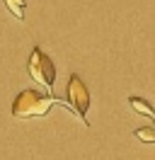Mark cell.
Wrapping results in <instances>:
<instances>
[{
    "mask_svg": "<svg viewBox=\"0 0 155 160\" xmlns=\"http://www.w3.org/2000/svg\"><path fill=\"white\" fill-rule=\"evenodd\" d=\"M56 97L48 92L39 90H24L19 92L12 102V117L15 119H34V117H46L48 109L56 104Z\"/></svg>",
    "mask_w": 155,
    "mask_h": 160,
    "instance_id": "cell-1",
    "label": "cell"
},
{
    "mask_svg": "<svg viewBox=\"0 0 155 160\" xmlns=\"http://www.w3.org/2000/svg\"><path fill=\"white\" fill-rule=\"evenodd\" d=\"M29 75L37 80L39 85H44L46 92L53 90V80H56V66H53V61L48 58L44 51L34 49L32 51V58H29Z\"/></svg>",
    "mask_w": 155,
    "mask_h": 160,
    "instance_id": "cell-2",
    "label": "cell"
},
{
    "mask_svg": "<svg viewBox=\"0 0 155 160\" xmlns=\"http://www.w3.org/2000/svg\"><path fill=\"white\" fill-rule=\"evenodd\" d=\"M128 104L133 107V112H138V114H143V117L155 119V109H153V107H150L145 100H141V97H131V100H128Z\"/></svg>",
    "mask_w": 155,
    "mask_h": 160,
    "instance_id": "cell-4",
    "label": "cell"
},
{
    "mask_svg": "<svg viewBox=\"0 0 155 160\" xmlns=\"http://www.w3.org/2000/svg\"><path fill=\"white\" fill-rule=\"evenodd\" d=\"M66 95H68V104L73 107V112H75L80 119L87 124V119H85V114H87V109H90V92H87V88H85V82L78 78L75 73L68 78V88H66Z\"/></svg>",
    "mask_w": 155,
    "mask_h": 160,
    "instance_id": "cell-3",
    "label": "cell"
},
{
    "mask_svg": "<svg viewBox=\"0 0 155 160\" xmlns=\"http://www.w3.org/2000/svg\"><path fill=\"white\" fill-rule=\"evenodd\" d=\"M136 138L145 141V143H155V126H141V129H136Z\"/></svg>",
    "mask_w": 155,
    "mask_h": 160,
    "instance_id": "cell-6",
    "label": "cell"
},
{
    "mask_svg": "<svg viewBox=\"0 0 155 160\" xmlns=\"http://www.w3.org/2000/svg\"><path fill=\"white\" fill-rule=\"evenodd\" d=\"M5 5H8V10L12 12L17 20L24 17V8H27V2H24V0H5Z\"/></svg>",
    "mask_w": 155,
    "mask_h": 160,
    "instance_id": "cell-5",
    "label": "cell"
}]
</instances>
